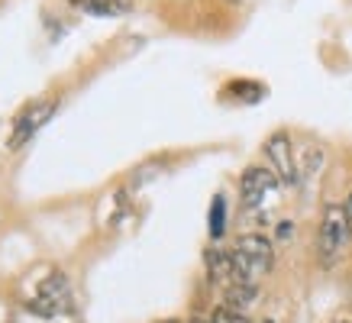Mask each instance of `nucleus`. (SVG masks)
<instances>
[{"label": "nucleus", "mask_w": 352, "mask_h": 323, "mask_svg": "<svg viewBox=\"0 0 352 323\" xmlns=\"http://www.w3.org/2000/svg\"><path fill=\"white\" fill-rule=\"evenodd\" d=\"M207 275L214 285H230L233 281V256H230V249H207Z\"/></svg>", "instance_id": "0eeeda50"}, {"label": "nucleus", "mask_w": 352, "mask_h": 323, "mask_svg": "<svg viewBox=\"0 0 352 323\" xmlns=\"http://www.w3.org/2000/svg\"><path fill=\"white\" fill-rule=\"evenodd\" d=\"M223 3H230V7H236V3H243V0H223Z\"/></svg>", "instance_id": "2eb2a0df"}, {"label": "nucleus", "mask_w": 352, "mask_h": 323, "mask_svg": "<svg viewBox=\"0 0 352 323\" xmlns=\"http://www.w3.org/2000/svg\"><path fill=\"white\" fill-rule=\"evenodd\" d=\"M230 256H233V281H245V285H258L275 265V246L262 233L239 236Z\"/></svg>", "instance_id": "f03ea898"}, {"label": "nucleus", "mask_w": 352, "mask_h": 323, "mask_svg": "<svg viewBox=\"0 0 352 323\" xmlns=\"http://www.w3.org/2000/svg\"><path fill=\"white\" fill-rule=\"evenodd\" d=\"M349 243H352V214L346 210V204L330 201L323 207L320 233H317V256H320L323 269H333L346 256Z\"/></svg>", "instance_id": "f257e3e1"}, {"label": "nucleus", "mask_w": 352, "mask_h": 323, "mask_svg": "<svg viewBox=\"0 0 352 323\" xmlns=\"http://www.w3.org/2000/svg\"><path fill=\"white\" fill-rule=\"evenodd\" d=\"M346 210H349V214H352V194H349V201H346Z\"/></svg>", "instance_id": "4468645a"}, {"label": "nucleus", "mask_w": 352, "mask_h": 323, "mask_svg": "<svg viewBox=\"0 0 352 323\" xmlns=\"http://www.w3.org/2000/svg\"><path fill=\"white\" fill-rule=\"evenodd\" d=\"M184 323H210V320H204V317H191V320H184Z\"/></svg>", "instance_id": "ddd939ff"}, {"label": "nucleus", "mask_w": 352, "mask_h": 323, "mask_svg": "<svg viewBox=\"0 0 352 323\" xmlns=\"http://www.w3.org/2000/svg\"><path fill=\"white\" fill-rule=\"evenodd\" d=\"M55 110H58V100H55V97H45V100L30 104L20 117L13 120V133H10V142H7V146H10L13 152L20 149V146H26V142H30L32 136L55 117Z\"/></svg>", "instance_id": "39448f33"}, {"label": "nucleus", "mask_w": 352, "mask_h": 323, "mask_svg": "<svg viewBox=\"0 0 352 323\" xmlns=\"http://www.w3.org/2000/svg\"><path fill=\"white\" fill-rule=\"evenodd\" d=\"M75 3L94 16H120V13L133 10V0H75Z\"/></svg>", "instance_id": "1a4fd4ad"}, {"label": "nucleus", "mask_w": 352, "mask_h": 323, "mask_svg": "<svg viewBox=\"0 0 352 323\" xmlns=\"http://www.w3.org/2000/svg\"><path fill=\"white\" fill-rule=\"evenodd\" d=\"M256 298H258V285H245V281H230L223 291V304L230 311H239V313L245 307H252Z\"/></svg>", "instance_id": "6e6552de"}, {"label": "nucleus", "mask_w": 352, "mask_h": 323, "mask_svg": "<svg viewBox=\"0 0 352 323\" xmlns=\"http://www.w3.org/2000/svg\"><path fill=\"white\" fill-rule=\"evenodd\" d=\"M32 313L39 317H62V313H72L75 311V294H72V285L65 278L62 271H52L49 278L39 281V291L36 298L26 304Z\"/></svg>", "instance_id": "7ed1b4c3"}, {"label": "nucleus", "mask_w": 352, "mask_h": 323, "mask_svg": "<svg viewBox=\"0 0 352 323\" xmlns=\"http://www.w3.org/2000/svg\"><path fill=\"white\" fill-rule=\"evenodd\" d=\"M162 323H178V320H162Z\"/></svg>", "instance_id": "dca6fc26"}, {"label": "nucleus", "mask_w": 352, "mask_h": 323, "mask_svg": "<svg viewBox=\"0 0 352 323\" xmlns=\"http://www.w3.org/2000/svg\"><path fill=\"white\" fill-rule=\"evenodd\" d=\"M268 168L275 172L281 184H298V162H294V146L288 133H272L265 142Z\"/></svg>", "instance_id": "423d86ee"}, {"label": "nucleus", "mask_w": 352, "mask_h": 323, "mask_svg": "<svg viewBox=\"0 0 352 323\" xmlns=\"http://www.w3.org/2000/svg\"><path fill=\"white\" fill-rule=\"evenodd\" d=\"M210 323H252L245 313L239 311H230V307H220V311H214V317H210Z\"/></svg>", "instance_id": "9b49d317"}, {"label": "nucleus", "mask_w": 352, "mask_h": 323, "mask_svg": "<svg viewBox=\"0 0 352 323\" xmlns=\"http://www.w3.org/2000/svg\"><path fill=\"white\" fill-rule=\"evenodd\" d=\"M340 323H352V320H340Z\"/></svg>", "instance_id": "f3484780"}, {"label": "nucleus", "mask_w": 352, "mask_h": 323, "mask_svg": "<svg viewBox=\"0 0 352 323\" xmlns=\"http://www.w3.org/2000/svg\"><path fill=\"white\" fill-rule=\"evenodd\" d=\"M223 230H226V201L217 194L214 204H210V236L220 239L223 236Z\"/></svg>", "instance_id": "9d476101"}, {"label": "nucleus", "mask_w": 352, "mask_h": 323, "mask_svg": "<svg viewBox=\"0 0 352 323\" xmlns=\"http://www.w3.org/2000/svg\"><path fill=\"white\" fill-rule=\"evenodd\" d=\"M278 178L272 168H262V165H249L239 178V197L249 210H258V207L272 204V197L278 194Z\"/></svg>", "instance_id": "20e7f679"}, {"label": "nucleus", "mask_w": 352, "mask_h": 323, "mask_svg": "<svg viewBox=\"0 0 352 323\" xmlns=\"http://www.w3.org/2000/svg\"><path fill=\"white\" fill-rule=\"evenodd\" d=\"M291 226H294V223H288V220H285V223H278V236L288 239L291 236Z\"/></svg>", "instance_id": "f8f14e48"}]
</instances>
